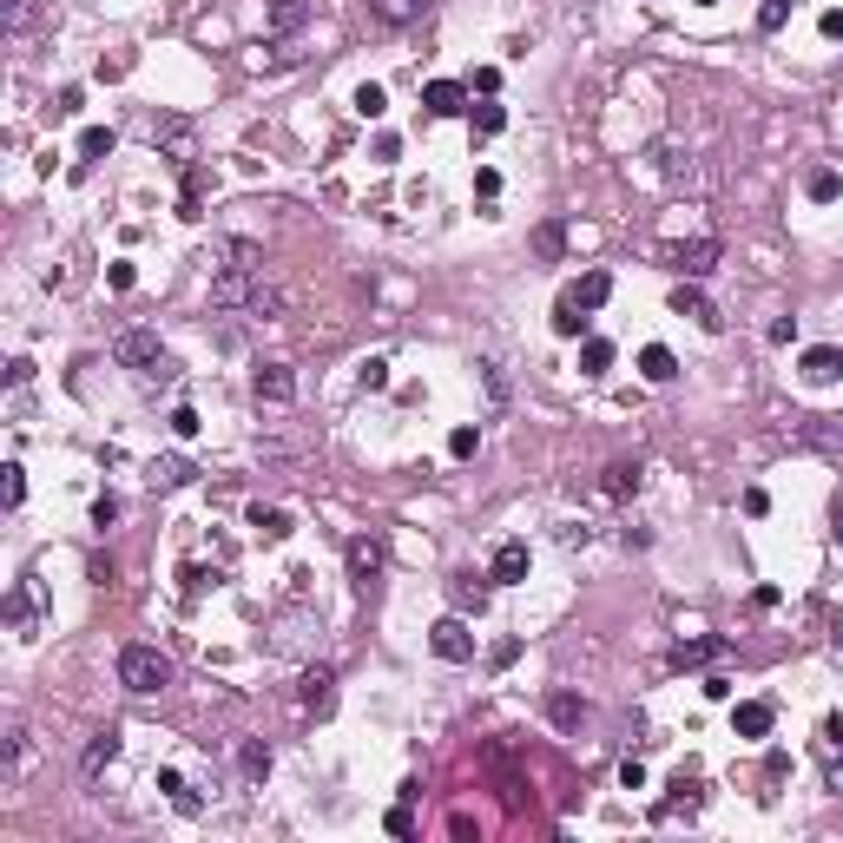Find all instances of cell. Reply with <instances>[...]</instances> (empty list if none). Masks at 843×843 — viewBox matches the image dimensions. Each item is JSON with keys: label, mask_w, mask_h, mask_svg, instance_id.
I'll use <instances>...</instances> for the list:
<instances>
[{"label": "cell", "mask_w": 843, "mask_h": 843, "mask_svg": "<svg viewBox=\"0 0 843 843\" xmlns=\"http://www.w3.org/2000/svg\"><path fill=\"white\" fill-rule=\"evenodd\" d=\"M7 620H14L20 639H33V600H27V593H14V600H7Z\"/></svg>", "instance_id": "cell-38"}, {"label": "cell", "mask_w": 843, "mask_h": 843, "mask_svg": "<svg viewBox=\"0 0 843 843\" xmlns=\"http://www.w3.org/2000/svg\"><path fill=\"white\" fill-rule=\"evenodd\" d=\"M310 20V0H271V27L277 33H297Z\"/></svg>", "instance_id": "cell-28"}, {"label": "cell", "mask_w": 843, "mask_h": 843, "mask_svg": "<svg viewBox=\"0 0 843 843\" xmlns=\"http://www.w3.org/2000/svg\"><path fill=\"white\" fill-rule=\"evenodd\" d=\"M80 106H86V93H80V86H66V93H60V106H53V112H60V119H73Z\"/></svg>", "instance_id": "cell-48"}, {"label": "cell", "mask_w": 843, "mask_h": 843, "mask_svg": "<svg viewBox=\"0 0 843 843\" xmlns=\"http://www.w3.org/2000/svg\"><path fill=\"white\" fill-rule=\"evenodd\" d=\"M382 824H389V837H415V811H409V797H402L396 811L382 817Z\"/></svg>", "instance_id": "cell-41"}, {"label": "cell", "mask_w": 843, "mask_h": 843, "mask_svg": "<svg viewBox=\"0 0 843 843\" xmlns=\"http://www.w3.org/2000/svg\"><path fill=\"white\" fill-rule=\"evenodd\" d=\"M672 271L692 277V284L712 277L718 271V238H679V244H672Z\"/></svg>", "instance_id": "cell-6"}, {"label": "cell", "mask_w": 843, "mask_h": 843, "mask_svg": "<svg viewBox=\"0 0 843 843\" xmlns=\"http://www.w3.org/2000/svg\"><path fill=\"white\" fill-rule=\"evenodd\" d=\"M251 396L271 402V409L297 402V376H290V363H257V369H251Z\"/></svg>", "instance_id": "cell-7"}, {"label": "cell", "mask_w": 843, "mask_h": 843, "mask_svg": "<svg viewBox=\"0 0 843 843\" xmlns=\"http://www.w3.org/2000/svg\"><path fill=\"white\" fill-rule=\"evenodd\" d=\"M475 448H481V429H455V435H448V455H455V462H468Z\"/></svg>", "instance_id": "cell-40"}, {"label": "cell", "mask_w": 843, "mask_h": 843, "mask_svg": "<svg viewBox=\"0 0 843 843\" xmlns=\"http://www.w3.org/2000/svg\"><path fill=\"white\" fill-rule=\"evenodd\" d=\"M475 369H481V382H488V396H494V402H508V396H514V382H508V369L494 363V356H481V363H475Z\"/></svg>", "instance_id": "cell-33"}, {"label": "cell", "mask_w": 843, "mask_h": 843, "mask_svg": "<svg viewBox=\"0 0 843 843\" xmlns=\"http://www.w3.org/2000/svg\"><path fill=\"white\" fill-rule=\"evenodd\" d=\"M112 145H119V139H112V126H86L80 132V159H106Z\"/></svg>", "instance_id": "cell-35"}, {"label": "cell", "mask_w": 843, "mask_h": 843, "mask_svg": "<svg viewBox=\"0 0 843 843\" xmlns=\"http://www.w3.org/2000/svg\"><path fill=\"white\" fill-rule=\"evenodd\" d=\"M718 653H725V639H712V633H705V639H679V646H672V666H712V659Z\"/></svg>", "instance_id": "cell-17"}, {"label": "cell", "mask_w": 843, "mask_h": 843, "mask_svg": "<svg viewBox=\"0 0 843 843\" xmlns=\"http://www.w3.org/2000/svg\"><path fill=\"white\" fill-rule=\"evenodd\" d=\"M251 527L264 534V541H284V534H290V514L284 508H251Z\"/></svg>", "instance_id": "cell-31"}, {"label": "cell", "mask_w": 843, "mask_h": 843, "mask_svg": "<svg viewBox=\"0 0 843 843\" xmlns=\"http://www.w3.org/2000/svg\"><path fill=\"white\" fill-rule=\"evenodd\" d=\"M343 560H350V580H356V587H376V580H382V567H389V547H382L376 541V534H356V541L350 547H343Z\"/></svg>", "instance_id": "cell-3"}, {"label": "cell", "mask_w": 843, "mask_h": 843, "mask_svg": "<svg viewBox=\"0 0 843 843\" xmlns=\"http://www.w3.org/2000/svg\"><path fill=\"white\" fill-rule=\"evenodd\" d=\"M620 784H626V791H646V764L626 758V764H620Z\"/></svg>", "instance_id": "cell-45"}, {"label": "cell", "mask_w": 843, "mask_h": 843, "mask_svg": "<svg viewBox=\"0 0 843 843\" xmlns=\"http://www.w3.org/2000/svg\"><path fill=\"white\" fill-rule=\"evenodd\" d=\"M732 725H738V738H771L778 712H771V699H745V705L732 712Z\"/></svg>", "instance_id": "cell-13"}, {"label": "cell", "mask_w": 843, "mask_h": 843, "mask_svg": "<svg viewBox=\"0 0 843 843\" xmlns=\"http://www.w3.org/2000/svg\"><path fill=\"white\" fill-rule=\"evenodd\" d=\"M7 27H14V33L33 27V0H14V7H7Z\"/></svg>", "instance_id": "cell-49"}, {"label": "cell", "mask_w": 843, "mask_h": 843, "mask_svg": "<svg viewBox=\"0 0 843 843\" xmlns=\"http://www.w3.org/2000/svg\"><path fill=\"white\" fill-rule=\"evenodd\" d=\"M554 336H587V310H580L573 297L554 303Z\"/></svg>", "instance_id": "cell-29"}, {"label": "cell", "mask_w": 843, "mask_h": 843, "mask_svg": "<svg viewBox=\"0 0 843 843\" xmlns=\"http://www.w3.org/2000/svg\"><path fill=\"white\" fill-rule=\"evenodd\" d=\"M527 567H534L527 541H501V547H494V567H488V580H494V587H521V580H527Z\"/></svg>", "instance_id": "cell-9"}, {"label": "cell", "mask_w": 843, "mask_h": 843, "mask_svg": "<svg viewBox=\"0 0 843 843\" xmlns=\"http://www.w3.org/2000/svg\"><path fill=\"white\" fill-rule=\"evenodd\" d=\"M475 191H481V198H494V191H501V172H494V165H481V172H475Z\"/></svg>", "instance_id": "cell-50"}, {"label": "cell", "mask_w": 843, "mask_h": 843, "mask_svg": "<svg viewBox=\"0 0 843 843\" xmlns=\"http://www.w3.org/2000/svg\"><path fill=\"white\" fill-rule=\"evenodd\" d=\"M824 778H830V791H843V751L830 758V771H824Z\"/></svg>", "instance_id": "cell-54"}, {"label": "cell", "mask_w": 843, "mask_h": 843, "mask_svg": "<svg viewBox=\"0 0 843 843\" xmlns=\"http://www.w3.org/2000/svg\"><path fill=\"white\" fill-rule=\"evenodd\" d=\"M567 297L580 303V310H600V303L613 297V277H606V271H587V277H580V284L567 290Z\"/></svg>", "instance_id": "cell-22"}, {"label": "cell", "mask_w": 843, "mask_h": 843, "mask_svg": "<svg viewBox=\"0 0 843 843\" xmlns=\"http://www.w3.org/2000/svg\"><path fill=\"white\" fill-rule=\"evenodd\" d=\"M0 475H7V508H20V501H27V468H20V462H7Z\"/></svg>", "instance_id": "cell-39"}, {"label": "cell", "mask_w": 843, "mask_h": 843, "mask_svg": "<svg viewBox=\"0 0 843 843\" xmlns=\"http://www.w3.org/2000/svg\"><path fill=\"white\" fill-rule=\"evenodd\" d=\"M429 646H435V659H448V666H468V659H475V633H468V620H462V613L435 620Z\"/></svg>", "instance_id": "cell-4"}, {"label": "cell", "mask_w": 843, "mask_h": 843, "mask_svg": "<svg viewBox=\"0 0 843 843\" xmlns=\"http://www.w3.org/2000/svg\"><path fill=\"white\" fill-rule=\"evenodd\" d=\"M185 481H191L185 455H159V462H152V488H185Z\"/></svg>", "instance_id": "cell-27"}, {"label": "cell", "mask_w": 843, "mask_h": 843, "mask_svg": "<svg viewBox=\"0 0 843 843\" xmlns=\"http://www.w3.org/2000/svg\"><path fill=\"white\" fill-rule=\"evenodd\" d=\"M613 343H606V336H587V343H580V376H606V369H613Z\"/></svg>", "instance_id": "cell-24"}, {"label": "cell", "mask_w": 843, "mask_h": 843, "mask_svg": "<svg viewBox=\"0 0 843 843\" xmlns=\"http://www.w3.org/2000/svg\"><path fill=\"white\" fill-rule=\"evenodd\" d=\"M369 14H376L382 27H409V20L429 14V0H369Z\"/></svg>", "instance_id": "cell-18"}, {"label": "cell", "mask_w": 843, "mask_h": 843, "mask_svg": "<svg viewBox=\"0 0 843 843\" xmlns=\"http://www.w3.org/2000/svg\"><path fill=\"white\" fill-rule=\"evenodd\" d=\"M297 699H303V712H310V718H330L336 712V666H310L297 679Z\"/></svg>", "instance_id": "cell-8"}, {"label": "cell", "mask_w": 843, "mask_h": 843, "mask_svg": "<svg viewBox=\"0 0 843 843\" xmlns=\"http://www.w3.org/2000/svg\"><path fill=\"white\" fill-rule=\"evenodd\" d=\"M824 40H843V7H830V14H824Z\"/></svg>", "instance_id": "cell-53"}, {"label": "cell", "mask_w": 843, "mask_h": 843, "mask_svg": "<svg viewBox=\"0 0 843 843\" xmlns=\"http://www.w3.org/2000/svg\"><path fill=\"white\" fill-rule=\"evenodd\" d=\"M560 251H567V224H560V218L534 224V257H541V264H554Z\"/></svg>", "instance_id": "cell-23"}, {"label": "cell", "mask_w": 843, "mask_h": 843, "mask_svg": "<svg viewBox=\"0 0 843 843\" xmlns=\"http://www.w3.org/2000/svg\"><path fill=\"white\" fill-rule=\"evenodd\" d=\"M27 758H33V732H27V725H7V764H0V784H14L20 771H27Z\"/></svg>", "instance_id": "cell-16"}, {"label": "cell", "mask_w": 843, "mask_h": 843, "mask_svg": "<svg viewBox=\"0 0 843 843\" xmlns=\"http://www.w3.org/2000/svg\"><path fill=\"white\" fill-rule=\"evenodd\" d=\"M639 481H646V475H639V462H606L600 494H606V501H633V494H639Z\"/></svg>", "instance_id": "cell-14"}, {"label": "cell", "mask_w": 843, "mask_h": 843, "mask_svg": "<svg viewBox=\"0 0 843 843\" xmlns=\"http://www.w3.org/2000/svg\"><path fill=\"white\" fill-rule=\"evenodd\" d=\"M112 758H119V732H112V725H106V732H93V745H86L80 771H86V778H99V771H106Z\"/></svg>", "instance_id": "cell-20"}, {"label": "cell", "mask_w": 843, "mask_h": 843, "mask_svg": "<svg viewBox=\"0 0 843 843\" xmlns=\"http://www.w3.org/2000/svg\"><path fill=\"white\" fill-rule=\"evenodd\" d=\"M791 7H797V0H764V7H758V27H764V33H784Z\"/></svg>", "instance_id": "cell-37"}, {"label": "cell", "mask_w": 843, "mask_h": 843, "mask_svg": "<svg viewBox=\"0 0 843 843\" xmlns=\"http://www.w3.org/2000/svg\"><path fill=\"white\" fill-rule=\"evenodd\" d=\"M244 317H257V323L284 317V290H277V284H257V290H251V303H244Z\"/></svg>", "instance_id": "cell-26"}, {"label": "cell", "mask_w": 843, "mask_h": 843, "mask_svg": "<svg viewBox=\"0 0 843 843\" xmlns=\"http://www.w3.org/2000/svg\"><path fill=\"white\" fill-rule=\"evenodd\" d=\"M422 106H429L435 119H455V112H468V86L462 80H429L422 86Z\"/></svg>", "instance_id": "cell-12"}, {"label": "cell", "mask_w": 843, "mask_h": 843, "mask_svg": "<svg viewBox=\"0 0 843 843\" xmlns=\"http://www.w3.org/2000/svg\"><path fill=\"white\" fill-rule=\"evenodd\" d=\"M547 718H554L560 732H573V725L587 718V699H580V692H547Z\"/></svg>", "instance_id": "cell-21"}, {"label": "cell", "mask_w": 843, "mask_h": 843, "mask_svg": "<svg viewBox=\"0 0 843 843\" xmlns=\"http://www.w3.org/2000/svg\"><path fill=\"white\" fill-rule=\"evenodd\" d=\"M112 521H119V501H112V494H99V501H93V527H99V534H106Z\"/></svg>", "instance_id": "cell-42"}, {"label": "cell", "mask_w": 843, "mask_h": 843, "mask_svg": "<svg viewBox=\"0 0 843 843\" xmlns=\"http://www.w3.org/2000/svg\"><path fill=\"white\" fill-rule=\"evenodd\" d=\"M745 514H771V494H764V488H745Z\"/></svg>", "instance_id": "cell-52"}, {"label": "cell", "mask_w": 843, "mask_h": 843, "mask_svg": "<svg viewBox=\"0 0 843 843\" xmlns=\"http://www.w3.org/2000/svg\"><path fill=\"white\" fill-rule=\"evenodd\" d=\"M112 363H119V369H139V376H152V369L165 363L159 330H119V336H112Z\"/></svg>", "instance_id": "cell-2"}, {"label": "cell", "mask_w": 843, "mask_h": 843, "mask_svg": "<svg viewBox=\"0 0 843 843\" xmlns=\"http://www.w3.org/2000/svg\"><path fill=\"white\" fill-rule=\"evenodd\" d=\"M494 86H501V73H494V66H481L475 80H468V93H481V99H488V93H494Z\"/></svg>", "instance_id": "cell-47"}, {"label": "cell", "mask_w": 843, "mask_h": 843, "mask_svg": "<svg viewBox=\"0 0 843 843\" xmlns=\"http://www.w3.org/2000/svg\"><path fill=\"white\" fill-rule=\"evenodd\" d=\"M106 284L112 290H132V284H139V271H132V264H106Z\"/></svg>", "instance_id": "cell-46"}, {"label": "cell", "mask_w": 843, "mask_h": 843, "mask_svg": "<svg viewBox=\"0 0 843 843\" xmlns=\"http://www.w3.org/2000/svg\"><path fill=\"white\" fill-rule=\"evenodd\" d=\"M356 112H363V119H382V112H389V93H382L376 80H363L356 86Z\"/></svg>", "instance_id": "cell-34"}, {"label": "cell", "mask_w": 843, "mask_h": 843, "mask_svg": "<svg viewBox=\"0 0 843 843\" xmlns=\"http://www.w3.org/2000/svg\"><path fill=\"white\" fill-rule=\"evenodd\" d=\"M639 376H646V382H672V376H679V356H672L666 343H646V350H639Z\"/></svg>", "instance_id": "cell-19"}, {"label": "cell", "mask_w": 843, "mask_h": 843, "mask_svg": "<svg viewBox=\"0 0 843 843\" xmlns=\"http://www.w3.org/2000/svg\"><path fill=\"white\" fill-rule=\"evenodd\" d=\"M159 791H172V804H178V811H198V791H185V778H178V771H159Z\"/></svg>", "instance_id": "cell-36"}, {"label": "cell", "mask_w": 843, "mask_h": 843, "mask_svg": "<svg viewBox=\"0 0 843 843\" xmlns=\"http://www.w3.org/2000/svg\"><path fill=\"white\" fill-rule=\"evenodd\" d=\"M257 284H264V271H244V264H224V271L211 277V303H218V310H244Z\"/></svg>", "instance_id": "cell-5"}, {"label": "cell", "mask_w": 843, "mask_h": 843, "mask_svg": "<svg viewBox=\"0 0 843 843\" xmlns=\"http://www.w3.org/2000/svg\"><path fill=\"white\" fill-rule=\"evenodd\" d=\"M468 119H475L481 139H494V132H508V112L494 106V99H481V106H468Z\"/></svg>", "instance_id": "cell-30"}, {"label": "cell", "mask_w": 843, "mask_h": 843, "mask_svg": "<svg viewBox=\"0 0 843 843\" xmlns=\"http://www.w3.org/2000/svg\"><path fill=\"white\" fill-rule=\"evenodd\" d=\"M672 317H692V323H699V330H725V317H718V310H712V303H705L699 297V284H692V277H685V284L679 290H672Z\"/></svg>", "instance_id": "cell-10"}, {"label": "cell", "mask_w": 843, "mask_h": 843, "mask_svg": "<svg viewBox=\"0 0 843 843\" xmlns=\"http://www.w3.org/2000/svg\"><path fill=\"white\" fill-rule=\"evenodd\" d=\"M172 435L191 442V435H198V409H172Z\"/></svg>", "instance_id": "cell-44"}, {"label": "cell", "mask_w": 843, "mask_h": 843, "mask_svg": "<svg viewBox=\"0 0 843 843\" xmlns=\"http://www.w3.org/2000/svg\"><path fill=\"white\" fill-rule=\"evenodd\" d=\"M804 198H811V205H837V198H843V178L830 172V165H817V172L804 178Z\"/></svg>", "instance_id": "cell-25"}, {"label": "cell", "mask_w": 843, "mask_h": 843, "mask_svg": "<svg viewBox=\"0 0 843 843\" xmlns=\"http://www.w3.org/2000/svg\"><path fill=\"white\" fill-rule=\"evenodd\" d=\"M363 389H389V363H382V356L363 363Z\"/></svg>", "instance_id": "cell-43"}, {"label": "cell", "mask_w": 843, "mask_h": 843, "mask_svg": "<svg viewBox=\"0 0 843 843\" xmlns=\"http://www.w3.org/2000/svg\"><path fill=\"white\" fill-rule=\"evenodd\" d=\"M764 336H771V343H791V336H797V317H778V323H771Z\"/></svg>", "instance_id": "cell-51"}, {"label": "cell", "mask_w": 843, "mask_h": 843, "mask_svg": "<svg viewBox=\"0 0 843 843\" xmlns=\"http://www.w3.org/2000/svg\"><path fill=\"white\" fill-rule=\"evenodd\" d=\"M488 587H494L488 573H455V580H448V600H455V613H475L481 620V613H488Z\"/></svg>", "instance_id": "cell-11"}, {"label": "cell", "mask_w": 843, "mask_h": 843, "mask_svg": "<svg viewBox=\"0 0 843 843\" xmlns=\"http://www.w3.org/2000/svg\"><path fill=\"white\" fill-rule=\"evenodd\" d=\"M830 527H837V547H843V494H837V508H830Z\"/></svg>", "instance_id": "cell-55"}, {"label": "cell", "mask_w": 843, "mask_h": 843, "mask_svg": "<svg viewBox=\"0 0 843 843\" xmlns=\"http://www.w3.org/2000/svg\"><path fill=\"white\" fill-rule=\"evenodd\" d=\"M238 764H244V778H271V745H264V738H251V745L238 751Z\"/></svg>", "instance_id": "cell-32"}, {"label": "cell", "mask_w": 843, "mask_h": 843, "mask_svg": "<svg viewBox=\"0 0 843 843\" xmlns=\"http://www.w3.org/2000/svg\"><path fill=\"white\" fill-rule=\"evenodd\" d=\"M119 685H126V692H165V685H172V659H165L159 646H126V653H119Z\"/></svg>", "instance_id": "cell-1"}, {"label": "cell", "mask_w": 843, "mask_h": 843, "mask_svg": "<svg viewBox=\"0 0 843 843\" xmlns=\"http://www.w3.org/2000/svg\"><path fill=\"white\" fill-rule=\"evenodd\" d=\"M843 376V350H830V343H817V350H804V382H817V389H830V382Z\"/></svg>", "instance_id": "cell-15"}]
</instances>
